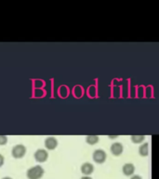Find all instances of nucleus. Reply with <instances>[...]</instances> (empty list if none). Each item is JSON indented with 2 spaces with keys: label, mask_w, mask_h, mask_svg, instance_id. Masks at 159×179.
Segmentation results:
<instances>
[{
  "label": "nucleus",
  "mask_w": 159,
  "mask_h": 179,
  "mask_svg": "<svg viewBox=\"0 0 159 179\" xmlns=\"http://www.w3.org/2000/svg\"><path fill=\"white\" fill-rule=\"evenodd\" d=\"M43 174H44V169L40 165H37L30 168L26 173L28 179H40L43 176Z\"/></svg>",
  "instance_id": "f257e3e1"
},
{
  "label": "nucleus",
  "mask_w": 159,
  "mask_h": 179,
  "mask_svg": "<svg viewBox=\"0 0 159 179\" xmlns=\"http://www.w3.org/2000/svg\"><path fill=\"white\" fill-rule=\"evenodd\" d=\"M92 158H93V161L98 163V164H102L105 161H106V158H107V154L104 150L103 149H96L94 152H93V155H92Z\"/></svg>",
  "instance_id": "f03ea898"
},
{
  "label": "nucleus",
  "mask_w": 159,
  "mask_h": 179,
  "mask_svg": "<svg viewBox=\"0 0 159 179\" xmlns=\"http://www.w3.org/2000/svg\"><path fill=\"white\" fill-rule=\"evenodd\" d=\"M26 153V148L23 145H17L12 148L11 154L15 159H21Z\"/></svg>",
  "instance_id": "7ed1b4c3"
},
{
  "label": "nucleus",
  "mask_w": 159,
  "mask_h": 179,
  "mask_svg": "<svg viewBox=\"0 0 159 179\" xmlns=\"http://www.w3.org/2000/svg\"><path fill=\"white\" fill-rule=\"evenodd\" d=\"M35 159L38 162H45L48 158V153L45 149H37L35 152Z\"/></svg>",
  "instance_id": "20e7f679"
},
{
  "label": "nucleus",
  "mask_w": 159,
  "mask_h": 179,
  "mask_svg": "<svg viewBox=\"0 0 159 179\" xmlns=\"http://www.w3.org/2000/svg\"><path fill=\"white\" fill-rule=\"evenodd\" d=\"M111 152L114 156H120L122 153H123V150H124V148H123V145L121 143H118V142H115L114 144H112L111 146Z\"/></svg>",
  "instance_id": "39448f33"
},
{
  "label": "nucleus",
  "mask_w": 159,
  "mask_h": 179,
  "mask_svg": "<svg viewBox=\"0 0 159 179\" xmlns=\"http://www.w3.org/2000/svg\"><path fill=\"white\" fill-rule=\"evenodd\" d=\"M58 146V141L55 137H48L45 141V147L47 149L53 150L57 148Z\"/></svg>",
  "instance_id": "423d86ee"
},
{
  "label": "nucleus",
  "mask_w": 159,
  "mask_h": 179,
  "mask_svg": "<svg viewBox=\"0 0 159 179\" xmlns=\"http://www.w3.org/2000/svg\"><path fill=\"white\" fill-rule=\"evenodd\" d=\"M94 172V166L89 163V162H85L82 164L81 166V173L84 174V175H87L88 176L89 174H91L92 173Z\"/></svg>",
  "instance_id": "0eeeda50"
},
{
  "label": "nucleus",
  "mask_w": 159,
  "mask_h": 179,
  "mask_svg": "<svg viewBox=\"0 0 159 179\" xmlns=\"http://www.w3.org/2000/svg\"><path fill=\"white\" fill-rule=\"evenodd\" d=\"M123 173L126 176L132 175L135 172V166L132 163H126L122 168Z\"/></svg>",
  "instance_id": "6e6552de"
},
{
  "label": "nucleus",
  "mask_w": 159,
  "mask_h": 179,
  "mask_svg": "<svg viewBox=\"0 0 159 179\" xmlns=\"http://www.w3.org/2000/svg\"><path fill=\"white\" fill-rule=\"evenodd\" d=\"M139 153L142 157H146L148 156L149 154V144L148 143H144V144H142L140 148H139Z\"/></svg>",
  "instance_id": "1a4fd4ad"
},
{
  "label": "nucleus",
  "mask_w": 159,
  "mask_h": 179,
  "mask_svg": "<svg viewBox=\"0 0 159 179\" xmlns=\"http://www.w3.org/2000/svg\"><path fill=\"white\" fill-rule=\"evenodd\" d=\"M99 140H100V137L98 135H88L86 138V141L88 145H96L99 142Z\"/></svg>",
  "instance_id": "9d476101"
},
{
  "label": "nucleus",
  "mask_w": 159,
  "mask_h": 179,
  "mask_svg": "<svg viewBox=\"0 0 159 179\" xmlns=\"http://www.w3.org/2000/svg\"><path fill=\"white\" fill-rule=\"evenodd\" d=\"M144 140H145L144 135H132L131 136V141L134 144H141V143H142Z\"/></svg>",
  "instance_id": "9b49d317"
},
{
  "label": "nucleus",
  "mask_w": 159,
  "mask_h": 179,
  "mask_svg": "<svg viewBox=\"0 0 159 179\" xmlns=\"http://www.w3.org/2000/svg\"><path fill=\"white\" fill-rule=\"evenodd\" d=\"M60 96H62V97L67 96L68 91H67V88H66L65 86H61V87L60 88Z\"/></svg>",
  "instance_id": "f8f14e48"
},
{
  "label": "nucleus",
  "mask_w": 159,
  "mask_h": 179,
  "mask_svg": "<svg viewBox=\"0 0 159 179\" xmlns=\"http://www.w3.org/2000/svg\"><path fill=\"white\" fill-rule=\"evenodd\" d=\"M8 143V137L6 135H0V146H4Z\"/></svg>",
  "instance_id": "ddd939ff"
},
{
  "label": "nucleus",
  "mask_w": 159,
  "mask_h": 179,
  "mask_svg": "<svg viewBox=\"0 0 159 179\" xmlns=\"http://www.w3.org/2000/svg\"><path fill=\"white\" fill-rule=\"evenodd\" d=\"M80 90H81V88H80V87H78V86L75 88V94H76V96L79 97V96L82 94V93H80V92H80Z\"/></svg>",
  "instance_id": "4468645a"
},
{
  "label": "nucleus",
  "mask_w": 159,
  "mask_h": 179,
  "mask_svg": "<svg viewBox=\"0 0 159 179\" xmlns=\"http://www.w3.org/2000/svg\"><path fill=\"white\" fill-rule=\"evenodd\" d=\"M3 164H4V157L0 154V167H1Z\"/></svg>",
  "instance_id": "2eb2a0df"
},
{
  "label": "nucleus",
  "mask_w": 159,
  "mask_h": 179,
  "mask_svg": "<svg viewBox=\"0 0 159 179\" xmlns=\"http://www.w3.org/2000/svg\"><path fill=\"white\" fill-rule=\"evenodd\" d=\"M130 179H142V176H140V175H133Z\"/></svg>",
  "instance_id": "dca6fc26"
},
{
  "label": "nucleus",
  "mask_w": 159,
  "mask_h": 179,
  "mask_svg": "<svg viewBox=\"0 0 159 179\" xmlns=\"http://www.w3.org/2000/svg\"><path fill=\"white\" fill-rule=\"evenodd\" d=\"M81 179H92L91 177H89V176H87V175H84L83 177H81Z\"/></svg>",
  "instance_id": "f3484780"
},
{
  "label": "nucleus",
  "mask_w": 159,
  "mask_h": 179,
  "mask_svg": "<svg viewBox=\"0 0 159 179\" xmlns=\"http://www.w3.org/2000/svg\"><path fill=\"white\" fill-rule=\"evenodd\" d=\"M109 138H111V139H114V138H117V135H115V136H109Z\"/></svg>",
  "instance_id": "a211bd4d"
},
{
  "label": "nucleus",
  "mask_w": 159,
  "mask_h": 179,
  "mask_svg": "<svg viewBox=\"0 0 159 179\" xmlns=\"http://www.w3.org/2000/svg\"><path fill=\"white\" fill-rule=\"evenodd\" d=\"M2 179H12V178H10V177H4V178H2Z\"/></svg>",
  "instance_id": "6ab92c4d"
}]
</instances>
